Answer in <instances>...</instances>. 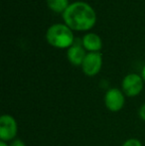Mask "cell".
<instances>
[{"label": "cell", "instance_id": "1", "mask_svg": "<svg viewBox=\"0 0 145 146\" xmlns=\"http://www.w3.org/2000/svg\"><path fill=\"white\" fill-rule=\"evenodd\" d=\"M67 26L73 30H87L95 23L97 15L91 6L85 2L77 1L70 4L63 14Z\"/></svg>", "mask_w": 145, "mask_h": 146}, {"label": "cell", "instance_id": "2", "mask_svg": "<svg viewBox=\"0 0 145 146\" xmlns=\"http://www.w3.org/2000/svg\"><path fill=\"white\" fill-rule=\"evenodd\" d=\"M46 38L52 46L57 48H67L73 42V35L69 26L64 24H54L47 31Z\"/></svg>", "mask_w": 145, "mask_h": 146}, {"label": "cell", "instance_id": "3", "mask_svg": "<svg viewBox=\"0 0 145 146\" xmlns=\"http://www.w3.org/2000/svg\"><path fill=\"white\" fill-rule=\"evenodd\" d=\"M18 126L15 118L8 114L0 117V139L1 141H9L14 139L17 134Z\"/></svg>", "mask_w": 145, "mask_h": 146}, {"label": "cell", "instance_id": "4", "mask_svg": "<svg viewBox=\"0 0 145 146\" xmlns=\"http://www.w3.org/2000/svg\"><path fill=\"white\" fill-rule=\"evenodd\" d=\"M143 88V79L136 74H129L122 81V90L127 96H135Z\"/></svg>", "mask_w": 145, "mask_h": 146}, {"label": "cell", "instance_id": "5", "mask_svg": "<svg viewBox=\"0 0 145 146\" xmlns=\"http://www.w3.org/2000/svg\"><path fill=\"white\" fill-rule=\"evenodd\" d=\"M103 64V58L99 52H89L81 64L83 73L87 76H95L99 72Z\"/></svg>", "mask_w": 145, "mask_h": 146}, {"label": "cell", "instance_id": "6", "mask_svg": "<svg viewBox=\"0 0 145 146\" xmlns=\"http://www.w3.org/2000/svg\"><path fill=\"white\" fill-rule=\"evenodd\" d=\"M124 96L118 88H113L107 92L105 96V104L110 111H118L124 106Z\"/></svg>", "mask_w": 145, "mask_h": 146}, {"label": "cell", "instance_id": "7", "mask_svg": "<svg viewBox=\"0 0 145 146\" xmlns=\"http://www.w3.org/2000/svg\"><path fill=\"white\" fill-rule=\"evenodd\" d=\"M85 52L81 46L77 44H73L68 50V59L73 65L79 66L83 64L85 58Z\"/></svg>", "mask_w": 145, "mask_h": 146}, {"label": "cell", "instance_id": "8", "mask_svg": "<svg viewBox=\"0 0 145 146\" xmlns=\"http://www.w3.org/2000/svg\"><path fill=\"white\" fill-rule=\"evenodd\" d=\"M83 45L87 50L91 52H99L101 48V40L99 35L95 33H89L83 38Z\"/></svg>", "mask_w": 145, "mask_h": 146}, {"label": "cell", "instance_id": "9", "mask_svg": "<svg viewBox=\"0 0 145 146\" xmlns=\"http://www.w3.org/2000/svg\"><path fill=\"white\" fill-rule=\"evenodd\" d=\"M48 6L56 12H64L68 8V0H47Z\"/></svg>", "mask_w": 145, "mask_h": 146}, {"label": "cell", "instance_id": "10", "mask_svg": "<svg viewBox=\"0 0 145 146\" xmlns=\"http://www.w3.org/2000/svg\"><path fill=\"white\" fill-rule=\"evenodd\" d=\"M122 146H142V144H141V142L138 140V139L131 138V139H128V140H126L125 142L122 144Z\"/></svg>", "mask_w": 145, "mask_h": 146}, {"label": "cell", "instance_id": "11", "mask_svg": "<svg viewBox=\"0 0 145 146\" xmlns=\"http://www.w3.org/2000/svg\"><path fill=\"white\" fill-rule=\"evenodd\" d=\"M138 113H139L140 118L145 121V104L141 106V108H139V112H138Z\"/></svg>", "mask_w": 145, "mask_h": 146}, {"label": "cell", "instance_id": "12", "mask_svg": "<svg viewBox=\"0 0 145 146\" xmlns=\"http://www.w3.org/2000/svg\"><path fill=\"white\" fill-rule=\"evenodd\" d=\"M10 146H26V144L22 140H20V139H16V140H14L11 143Z\"/></svg>", "mask_w": 145, "mask_h": 146}, {"label": "cell", "instance_id": "13", "mask_svg": "<svg viewBox=\"0 0 145 146\" xmlns=\"http://www.w3.org/2000/svg\"><path fill=\"white\" fill-rule=\"evenodd\" d=\"M141 77H142V79L145 81V66L143 67V69H142V73H141Z\"/></svg>", "mask_w": 145, "mask_h": 146}, {"label": "cell", "instance_id": "14", "mask_svg": "<svg viewBox=\"0 0 145 146\" xmlns=\"http://www.w3.org/2000/svg\"><path fill=\"white\" fill-rule=\"evenodd\" d=\"M0 146H8L5 141H0Z\"/></svg>", "mask_w": 145, "mask_h": 146}]
</instances>
